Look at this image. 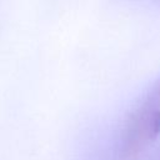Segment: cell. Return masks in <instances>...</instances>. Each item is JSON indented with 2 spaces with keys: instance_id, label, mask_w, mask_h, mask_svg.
I'll use <instances>...</instances> for the list:
<instances>
[{
  "instance_id": "6da1fadb",
  "label": "cell",
  "mask_w": 160,
  "mask_h": 160,
  "mask_svg": "<svg viewBox=\"0 0 160 160\" xmlns=\"http://www.w3.org/2000/svg\"><path fill=\"white\" fill-rule=\"evenodd\" d=\"M158 111H160V79L149 90L139 106L130 114L125 124L121 152L124 159L134 156L141 148V144L146 139H150L151 121Z\"/></svg>"
}]
</instances>
